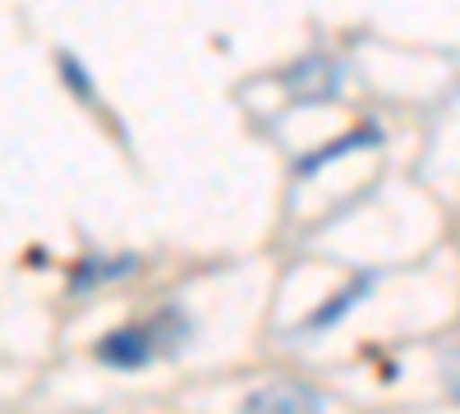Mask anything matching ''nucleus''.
<instances>
[{"label": "nucleus", "mask_w": 460, "mask_h": 414, "mask_svg": "<svg viewBox=\"0 0 460 414\" xmlns=\"http://www.w3.org/2000/svg\"><path fill=\"white\" fill-rule=\"evenodd\" d=\"M286 88L295 101H336L341 97V65L327 51H309L286 69Z\"/></svg>", "instance_id": "nucleus-1"}, {"label": "nucleus", "mask_w": 460, "mask_h": 414, "mask_svg": "<svg viewBox=\"0 0 460 414\" xmlns=\"http://www.w3.org/2000/svg\"><path fill=\"white\" fill-rule=\"evenodd\" d=\"M175 322H180L175 313H162L157 327H125V331H111L106 341L97 346V355H102L106 364H115V368H138V364L152 359V350H157V336H162L166 327H175Z\"/></svg>", "instance_id": "nucleus-2"}, {"label": "nucleus", "mask_w": 460, "mask_h": 414, "mask_svg": "<svg viewBox=\"0 0 460 414\" xmlns=\"http://www.w3.org/2000/svg\"><path fill=\"white\" fill-rule=\"evenodd\" d=\"M244 414H318V392L304 383H267L244 401Z\"/></svg>", "instance_id": "nucleus-3"}, {"label": "nucleus", "mask_w": 460, "mask_h": 414, "mask_svg": "<svg viewBox=\"0 0 460 414\" xmlns=\"http://www.w3.org/2000/svg\"><path fill=\"white\" fill-rule=\"evenodd\" d=\"M60 74H65V84H69V92H79V97H88L93 101V79L84 74V65L79 60H69V56H60Z\"/></svg>", "instance_id": "nucleus-4"}]
</instances>
